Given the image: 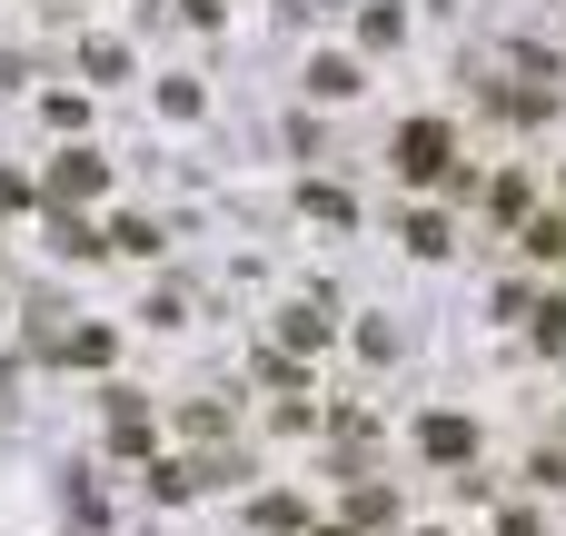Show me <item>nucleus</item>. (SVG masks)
<instances>
[{"mask_svg":"<svg viewBox=\"0 0 566 536\" xmlns=\"http://www.w3.org/2000/svg\"><path fill=\"white\" fill-rule=\"evenodd\" d=\"M388 159H398V179H418V189H428V179H448V169H458V139H448L438 119H408Z\"/></svg>","mask_w":566,"mask_h":536,"instance_id":"obj_1","label":"nucleus"},{"mask_svg":"<svg viewBox=\"0 0 566 536\" xmlns=\"http://www.w3.org/2000/svg\"><path fill=\"white\" fill-rule=\"evenodd\" d=\"M99 179H109V169H99V149H70V159H50V179H40V189H50V199H90Z\"/></svg>","mask_w":566,"mask_h":536,"instance_id":"obj_2","label":"nucleus"},{"mask_svg":"<svg viewBox=\"0 0 566 536\" xmlns=\"http://www.w3.org/2000/svg\"><path fill=\"white\" fill-rule=\"evenodd\" d=\"M308 90H318V99H358L368 80H358V60H318V70H308Z\"/></svg>","mask_w":566,"mask_h":536,"instance_id":"obj_3","label":"nucleus"},{"mask_svg":"<svg viewBox=\"0 0 566 536\" xmlns=\"http://www.w3.org/2000/svg\"><path fill=\"white\" fill-rule=\"evenodd\" d=\"M428 458H478V428L468 418H428Z\"/></svg>","mask_w":566,"mask_h":536,"instance_id":"obj_4","label":"nucleus"},{"mask_svg":"<svg viewBox=\"0 0 566 536\" xmlns=\"http://www.w3.org/2000/svg\"><path fill=\"white\" fill-rule=\"evenodd\" d=\"M80 60H90V80H129V50L119 40H80Z\"/></svg>","mask_w":566,"mask_h":536,"instance_id":"obj_5","label":"nucleus"},{"mask_svg":"<svg viewBox=\"0 0 566 536\" xmlns=\"http://www.w3.org/2000/svg\"><path fill=\"white\" fill-rule=\"evenodd\" d=\"M408 249H418V259H448V219L418 209V219H408Z\"/></svg>","mask_w":566,"mask_h":536,"instance_id":"obj_6","label":"nucleus"},{"mask_svg":"<svg viewBox=\"0 0 566 536\" xmlns=\"http://www.w3.org/2000/svg\"><path fill=\"white\" fill-rule=\"evenodd\" d=\"M109 438H119V448H149V408L119 398V408H109Z\"/></svg>","mask_w":566,"mask_h":536,"instance_id":"obj_7","label":"nucleus"},{"mask_svg":"<svg viewBox=\"0 0 566 536\" xmlns=\"http://www.w3.org/2000/svg\"><path fill=\"white\" fill-rule=\"evenodd\" d=\"M527 328H537V348H566V298H547V308H527Z\"/></svg>","mask_w":566,"mask_h":536,"instance_id":"obj_8","label":"nucleus"},{"mask_svg":"<svg viewBox=\"0 0 566 536\" xmlns=\"http://www.w3.org/2000/svg\"><path fill=\"white\" fill-rule=\"evenodd\" d=\"M109 249H129V259H149V249H159V229H149V219H119V229H109Z\"/></svg>","mask_w":566,"mask_h":536,"instance_id":"obj_9","label":"nucleus"},{"mask_svg":"<svg viewBox=\"0 0 566 536\" xmlns=\"http://www.w3.org/2000/svg\"><path fill=\"white\" fill-rule=\"evenodd\" d=\"M279 328H289V348H318V338H328V318H318V308H289Z\"/></svg>","mask_w":566,"mask_h":536,"instance_id":"obj_10","label":"nucleus"}]
</instances>
